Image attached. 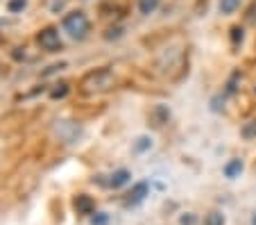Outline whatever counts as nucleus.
<instances>
[{"mask_svg": "<svg viewBox=\"0 0 256 225\" xmlns=\"http://www.w3.org/2000/svg\"><path fill=\"white\" fill-rule=\"evenodd\" d=\"M64 30L71 34L73 39H84L89 32V19L84 12H71L64 19Z\"/></svg>", "mask_w": 256, "mask_h": 225, "instance_id": "1", "label": "nucleus"}, {"mask_svg": "<svg viewBox=\"0 0 256 225\" xmlns=\"http://www.w3.org/2000/svg\"><path fill=\"white\" fill-rule=\"evenodd\" d=\"M39 43H41V48H46V50H50V53L59 50L61 48L59 30H57V27H46V30H41L39 32Z\"/></svg>", "mask_w": 256, "mask_h": 225, "instance_id": "2", "label": "nucleus"}, {"mask_svg": "<svg viewBox=\"0 0 256 225\" xmlns=\"http://www.w3.org/2000/svg\"><path fill=\"white\" fill-rule=\"evenodd\" d=\"M145 196H150V184L147 182H138V184H134V189L129 191V198H127L125 205L127 207H134L138 205V203H143Z\"/></svg>", "mask_w": 256, "mask_h": 225, "instance_id": "3", "label": "nucleus"}, {"mask_svg": "<svg viewBox=\"0 0 256 225\" xmlns=\"http://www.w3.org/2000/svg\"><path fill=\"white\" fill-rule=\"evenodd\" d=\"M131 180V173L127 168H118V171H113L107 180V186H111V189H120V186H125L127 182Z\"/></svg>", "mask_w": 256, "mask_h": 225, "instance_id": "4", "label": "nucleus"}, {"mask_svg": "<svg viewBox=\"0 0 256 225\" xmlns=\"http://www.w3.org/2000/svg\"><path fill=\"white\" fill-rule=\"evenodd\" d=\"M75 209H77V214H93L95 212V203H93L91 196H86V193H79V196H75Z\"/></svg>", "mask_w": 256, "mask_h": 225, "instance_id": "5", "label": "nucleus"}, {"mask_svg": "<svg viewBox=\"0 0 256 225\" xmlns=\"http://www.w3.org/2000/svg\"><path fill=\"white\" fill-rule=\"evenodd\" d=\"M240 173H243V162H240V159H231L229 164L224 166V178L234 180V178H238Z\"/></svg>", "mask_w": 256, "mask_h": 225, "instance_id": "6", "label": "nucleus"}, {"mask_svg": "<svg viewBox=\"0 0 256 225\" xmlns=\"http://www.w3.org/2000/svg\"><path fill=\"white\" fill-rule=\"evenodd\" d=\"M240 7V0H220V12L222 14H234Z\"/></svg>", "mask_w": 256, "mask_h": 225, "instance_id": "7", "label": "nucleus"}, {"mask_svg": "<svg viewBox=\"0 0 256 225\" xmlns=\"http://www.w3.org/2000/svg\"><path fill=\"white\" fill-rule=\"evenodd\" d=\"M157 7H159V0H141V2H138L141 14H152Z\"/></svg>", "mask_w": 256, "mask_h": 225, "instance_id": "8", "label": "nucleus"}, {"mask_svg": "<svg viewBox=\"0 0 256 225\" xmlns=\"http://www.w3.org/2000/svg\"><path fill=\"white\" fill-rule=\"evenodd\" d=\"M152 148V139L150 137H138L136 143H134V150L136 152H145V150H150Z\"/></svg>", "mask_w": 256, "mask_h": 225, "instance_id": "9", "label": "nucleus"}, {"mask_svg": "<svg viewBox=\"0 0 256 225\" xmlns=\"http://www.w3.org/2000/svg\"><path fill=\"white\" fill-rule=\"evenodd\" d=\"M204 225H224V216L220 212H211L206 219H204Z\"/></svg>", "mask_w": 256, "mask_h": 225, "instance_id": "10", "label": "nucleus"}, {"mask_svg": "<svg viewBox=\"0 0 256 225\" xmlns=\"http://www.w3.org/2000/svg\"><path fill=\"white\" fill-rule=\"evenodd\" d=\"M68 91H71V86L66 84V82H61V84H57L53 91H50V98H64Z\"/></svg>", "mask_w": 256, "mask_h": 225, "instance_id": "11", "label": "nucleus"}, {"mask_svg": "<svg viewBox=\"0 0 256 225\" xmlns=\"http://www.w3.org/2000/svg\"><path fill=\"white\" fill-rule=\"evenodd\" d=\"M109 223V214L107 212H95L91 216V225H107Z\"/></svg>", "mask_w": 256, "mask_h": 225, "instance_id": "12", "label": "nucleus"}, {"mask_svg": "<svg viewBox=\"0 0 256 225\" xmlns=\"http://www.w3.org/2000/svg\"><path fill=\"white\" fill-rule=\"evenodd\" d=\"M243 137L245 139H254L256 137V121H250V123L243 127Z\"/></svg>", "mask_w": 256, "mask_h": 225, "instance_id": "13", "label": "nucleus"}, {"mask_svg": "<svg viewBox=\"0 0 256 225\" xmlns=\"http://www.w3.org/2000/svg\"><path fill=\"white\" fill-rule=\"evenodd\" d=\"M27 0H9V12H20V9H25Z\"/></svg>", "mask_w": 256, "mask_h": 225, "instance_id": "14", "label": "nucleus"}, {"mask_svg": "<svg viewBox=\"0 0 256 225\" xmlns=\"http://www.w3.org/2000/svg\"><path fill=\"white\" fill-rule=\"evenodd\" d=\"M231 41H234V43L243 41V30H240V27H234V30H231Z\"/></svg>", "mask_w": 256, "mask_h": 225, "instance_id": "15", "label": "nucleus"}, {"mask_svg": "<svg viewBox=\"0 0 256 225\" xmlns=\"http://www.w3.org/2000/svg\"><path fill=\"white\" fill-rule=\"evenodd\" d=\"M120 34H123V30H120V27H111V30H109L105 37H107V39H118Z\"/></svg>", "mask_w": 256, "mask_h": 225, "instance_id": "16", "label": "nucleus"}, {"mask_svg": "<svg viewBox=\"0 0 256 225\" xmlns=\"http://www.w3.org/2000/svg\"><path fill=\"white\" fill-rule=\"evenodd\" d=\"M179 223L182 225H195V216H193V214H186V216L179 219Z\"/></svg>", "mask_w": 256, "mask_h": 225, "instance_id": "17", "label": "nucleus"}, {"mask_svg": "<svg viewBox=\"0 0 256 225\" xmlns=\"http://www.w3.org/2000/svg\"><path fill=\"white\" fill-rule=\"evenodd\" d=\"M252 225H256V212H254V216H252Z\"/></svg>", "mask_w": 256, "mask_h": 225, "instance_id": "18", "label": "nucleus"}]
</instances>
